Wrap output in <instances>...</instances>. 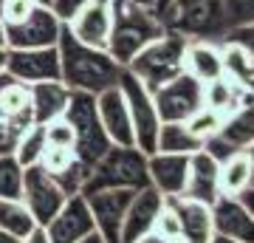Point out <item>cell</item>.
I'll use <instances>...</instances> for the list:
<instances>
[{"mask_svg": "<svg viewBox=\"0 0 254 243\" xmlns=\"http://www.w3.org/2000/svg\"><path fill=\"white\" fill-rule=\"evenodd\" d=\"M57 51H60V82L68 90L102 93L105 88H113L125 71L105 48L79 43L65 26L57 40Z\"/></svg>", "mask_w": 254, "mask_h": 243, "instance_id": "1", "label": "cell"}, {"mask_svg": "<svg viewBox=\"0 0 254 243\" xmlns=\"http://www.w3.org/2000/svg\"><path fill=\"white\" fill-rule=\"evenodd\" d=\"M164 31V20L155 9L138 6L133 0H110V37L105 51L127 68V63Z\"/></svg>", "mask_w": 254, "mask_h": 243, "instance_id": "2", "label": "cell"}, {"mask_svg": "<svg viewBox=\"0 0 254 243\" xmlns=\"http://www.w3.org/2000/svg\"><path fill=\"white\" fill-rule=\"evenodd\" d=\"M150 184L147 178V153L138 147H119L110 144V150L88 170L85 187L79 195L99 192V189H141Z\"/></svg>", "mask_w": 254, "mask_h": 243, "instance_id": "3", "label": "cell"}, {"mask_svg": "<svg viewBox=\"0 0 254 243\" xmlns=\"http://www.w3.org/2000/svg\"><path fill=\"white\" fill-rule=\"evenodd\" d=\"M161 20L167 31L187 40H212L229 31L226 0H173Z\"/></svg>", "mask_w": 254, "mask_h": 243, "instance_id": "4", "label": "cell"}, {"mask_svg": "<svg viewBox=\"0 0 254 243\" xmlns=\"http://www.w3.org/2000/svg\"><path fill=\"white\" fill-rule=\"evenodd\" d=\"M184 51H187V37L175 34V31H164L158 40L144 45L127 63V71L133 74L147 90H155L161 88L164 82L184 74Z\"/></svg>", "mask_w": 254, "mask_h": 243, "instance_id": "5", "label": "cell"}, {"mask_svg": "<svg viewBox=\"0 0 254 243\" xmlns=\"http://www.w3.org/2000/svg\"><path fill=\"white\" fill-rule=\"evenodd\" d=\"M68 125L73 127V153L88 170L110 150V139L96 113V93L85 90H71L68 108L63 113Z\"/></svg>", "mask_w": 254, "mask_h": 243, "instance_id": "6", "label": "cell"}, {"mask_svg": "<svg viewBox=\"0 0 254 243\" xmlns=\"http://www.w3.org/2000/svg\"><path fill=\"white\" fill-rule=\"evenodd\" d=\"M119 90H122V96H125V102H127V110H130L136 147L147 156L155 153V139H158L161 119H158V110H155L153 90H147L127 68L122 71V77H119Z\"/></svg>", "mask_w": 254, "mask_h": 243, "instance_id": "7", "label": "cell"}, {"mask_svg": "<svg viewBox=\"0 0 254 243\" xmlns=\"http://www.w3.org/2000/svg\"><path fill=\"white\" fill-rule=\"evenodd\" d=\"M153 102L161 122H187L203 105V82L184 71L175 80L153 90Z\"/></svg>", "mask_w": 254, "mask_h": 243, "instance_id": "8", "label": "cell"}, {"mask_svg": "<svg viewBox=\"0 0 254 243\" xmlns=\"http://www.w3.org/2000/svg\"><path fill=\"white\" fill-rule=\"evenodd\" d=\"M65 198H68V195L60 189V184H57L40 164L23 170V195H20V201L28 207L31 218L37 221V226H46L48 221L60 212Z\"/></svg>", "mask_w": 254, "mask_h": 243, "instance_id": "9", "label": "cell"}, {"mask_svg": "<svg viewBox=\"0 0 254 243\" xmlns=\"http://www.w3.org/2000/svg\"><path fill=\"white\" fill-rule=\"evenodd\" d=\"M60 34H63V23L51 14L48 6L37 3L26 20L6 26V45L9 48H48V45H57Z\"/></svg>", "mask_w": 254, "mask_h": 243, "instance_id": "10", "label": "cell"}, {"mask_svg": "<svg viewBox=\"0 0 254 243\" xmlns=\"http://www.w3.org/2000/svg\"><path fill=\"white\" fill-rule=\"evenodd\" d=\"M6 74H11L14 80L26 82V85L60 80V51H57V45H48V48H9Z\"/></svg>", "mask_w": 254, "mask_h": 243, "instance_id": "11", "label": "cell"}, {"mask_svg": "<svg viewBox=\"0 0 254 243\" xmlns=\"http://www.w3.org/2000/svg\"><path fill=\"white\" fill-rule=\"evenodd\" d=\"M136 189H99V192H88V209L93 215V226L96 232L105 238L108 243H122V221H125L127 204L133 198Z\"/></svg>", "mask_w": 254, "mask_h": 243, "instance_id": "12", "label": "cell"}, {"mask_svg": "<svg viewBox=\"0 0 254 243\" xmlns=\"http://www.w3.org/2000/svg\"><path fill=\"white\" fill-rule=\"evenodd\" d=\"M91 232H96V226L85 195H68L60 212L46 224V235L51 243H79Z\"/></svg>", "mask_w": 254, "mask_h": 243, "instance_id": "13", "label": "cell"}, {"mask_svg": "<svg viewBox=\"0 0 254 243\" xmlns=\"http://www.w3.org/2000/svg\"><path fill=\"white\" fill-rule=\"evenodd\" d=\"M164 195L158 192L155 187H141L133 192V198L127 204V212H125V221H122V235H119V241L122 243H138L141 238L153 232V224L158 212L164 207Z\"/></svg>", "mask_w": 254, "mask_h": 243, "instance_id": "14", "label": "cell"}, {"mask_svg": "<svg viewBox=\"0 0 254 243\" xmlns=\"http://www.w3.org/2000/svg\"><path fill=\"white\" fill-rule=\"evenodd\" d=\"M96 113H99V122L105 127V133H108L110 144L136 147L130 110H127V102L122 96V90H119V82L113 88H105L102 93H96Z\"/></svg>", "mask_w": 254, "mask_h": 243, "instance_id": "15", "label": "cell"}, {"mask_svg": "<svg viewBox=\"0 0 254 243\" xmlns=\"http://www.w3.org/2000/svg\"><path fill=\"white\" fill-rule=\"evenodd\" d=\"M190 175V156L181 153H150L147 156V178L150 187H155L164 198H178L184 195Z\"/></svg>", "mask_w": 254, "mask_h": 243, "instance_id": "16", "label": "cell"}, {"mask_svg": "<svg viewBox=\"0 0 254 243\" xmlns=\"http://www.w3.org/2000/svg\"><path fill=\"white\" fill-rule=\"evenodd\" d=\"M40 167L60 184L65 195H79L88 178V167L76 159L73 147H51L46 144V150L40 156Z\"/></svg>", "mask_w": 254, "mask_h": 243, "instance_id": "17", "label": "cell"}, {"mask_svg": "<svg viewBox=\"0 0 254 243\" xmlns=\"http://www.w3.org/2000/svg\"><path fill=\"white\" fill-rule=\"evenodd\" d=\"M0 119L17 127L20 133L34 125L31 113V88L26 82L14 80L11 74L0 71Z\"/></svg>", "mask_w": 254, "mask_h": 243, "instance_id": "18", "label": "cell"}, {"mask_svg": "<svg viewBox=\"0 0 254 243\" xmlns=\"http://www.w3.org/2000/svg\"><path fill=\"white\" fill-rule=\"evenodd\" d=\"M71 31L79 43L93 45V48H108L110 37V0H91L76 17L68 23Z\"/></svg>", "mask_w": 254, "mask_h": 243, "instance_id": "19", "label": "cell"}, {"mask_svg": "<svg viewBox=\"0 0 254 243\" xmlns=\"http://www.w3.org/2000/svg\"><path fill=\"white\" fill-rule=\"evenodd\" d=\"M212 221H215V232L223 235V238L254 243V218L240 198H223L220 195L212 204Z\"/></svg>", "mask_w": 254, "mask_h": 243, "instance_id": "20", "label": "cell"}, {"mask_svg": "<svg viewBox=\"0 0 254 243\" xmlns=\"http://www.w3.org/2000/svg\"><path fill=\"white\" fill-rule=\"evenodd\" d=\"M178 198L200 201V204H209V207L220 198V192H218V162H215L206 150H198V153L190 156L187 187H184V195H178Z\"/></svg>", "mask_w": 254, "mask_h": 243, "instance_id": "21", "label": "cell"}, {"mask_svg": "<svg viewBox=\"0 0 254 243\" xmlns=\"http://www.w3.org/2000/svg\"><path fill=\"white\" fill-rule=\"evenodd\" d=\"M178 212L184 229V243H209L215 238V221H212V207L190 198H167Z\"/></svg>", "mask_w": 254, "mask_h": 243, "instance_id": "22", "label": "cell"}, {"mask_svg": "<svg viewBox=\"0 0 254 243\" xmlns=\"http://www.w3.org/2000/svg\"><path fill=\"white\" fill-rule=\"evenodd\" d=\"M184 71L195 77L198 82H212L223 77V54L220 45L212 40H187L184 51Z\"/></svg>", "mask_w": 254, "mask_h": 243, "instance_id": "23", "label": "cell"}, {"mask_svg": "<svg viewBox=\"0 0 254 243\" xmlns=\"http://www.w3.org/2000/svg\"><path fill=\"white\" fill-rule=\"evenodd\" d=\"M28 88H31V113H34V125H46V122L60 119L65 113L71 90L65 88L60 80L37 82V85H28Z\"/></svg>", "mask_w": 254, "mask_h": 243, "instance_id": "24", "label": "cell"}, {"mask_svg": "<svg viewBox=\"0 0 254 243\" xmlns=\"http://www.w3.org/2000/svg\"><path fill=\"white\" fill-rule=\"evenodd\" d=\"M252 187V156L237 150L218 164V192L223 198H240Z\"/></svg>", "mask_w": 254, "mask_h": 243, "instance_id": "25", "label": "cell"}, {"mask_svg": "<svg viewBox=\"0 0 254 243\" xmlns=\"http://www.w3.org/2000/svg\"><path fill=\"white\" fill-rule=\"evenodd\" d=\"M215 136L226 144L232 153L249 150L254 144V102H246V105H240L235 113H229Z\"/></svg>", "mask_w": 254, "mask_h": 243, "instance_id": "26", "label": "cell"}, {"mask_svg": "<svg viewBox=\"0 0 254 243\" xmlns=\"http://www.w3.org/2000/svg\"><path fill=\"white\" fill-rule=\"evenodd\" d=\"M220 54H223V74L237 88H243L249 96H254V54L232 40H223Z\"/></svg>", "mask_w": 254, "mask_h": 243, "instance_id": "27", "label": "cell"}, {"mask_svg": "<svg viewBox=\"0 0 254 243\" xmlns=\"http://www.w3.org/2000/svg\"><path fill=\"white\" fill-rule=\"evenodd\" d=\"M246 102H254V96H249L243 88H237L226 74L218 77V80H212V82H203V105L212 110H218V113H223V116L235 113Z\"/></svg>", "mask_w": 254, "mask_h": 243, "instance_id": "28", "label": "cell"}, {"mask_svg": "<svg viewBox=\"0 0 254 243\" xmlns=\"http://www.w3.org/2000/svg\"><path fill=\"white\" fill-rule=\"evenodd\" d=\"M155 150L158 153L192 156V153H198V150H203V142L187 127V122H161L158 139H155Z\"/></svg>", "mask_w": 254, "mask_h": 243, "instance_id": "29", "label": "cell"}, {"mask_svg": "<svg viewBox=\"0 0 254 243\" xmlns=\"http://www.w3.org/2000/svg\"><path fill=\"white\" fill-rule=\"evenodd\" d=\"M34 226H37V221L31 218L28 207L20 198H0V229L6 235L23 241Z\"/></svg>", "mask_w": 254, "mask_h": 243, "instance_id": "30", "label": "cell"}, {"mask_svg": "<svg viewBox=\"0 0 254 243\" xmlns=\"http://www.w3.org/2000/svg\"><path fill=\"white\" fill-rule=\"evenodd\" d=\"M46 150V130L43 125H31L28 130H23L17 139V147H14V159L20 162V167L26 170V167H34L40 164V156Z\"/></svg>", "mask_w": 254, "mask_h": 243, "instance_id": "31", "label": "cell"}, {"mask_svg": "<svg viewBox=\"0 0 254 243\" xmlns=\"http://www.w3.org/2000/svg\"><path fill=\"white\" fill-rule=\"evenodd\" d=\"M23 195V167L14 156H0V198Z\"/></svg>", "mask_w": 254, "mask_h": 243, "instance_id": "32", "label": "cell"}, {"mask_svg": "<svg viewBox=\"0 0 254 243\" xmlns=\"http://www.w3.org/2000/svg\"><path fill=\"white\" fill-rule=\"evenodd\" d=\"M150 235H155V238H161V241H167V243H184L181 221H178V212L173 209L170 201H164V207H161V212H158V218H155L153 232Z\"/></svg>", "mask_w": 254, "mask_h": 243, "instance_id": "33", "label": "cell"}, {"mask_svg": "<svg viewBox=\"0 0 254 243\" xmlns=\"http://www.w3.org/2000/svg\"><path fill=\"white\" fill-rule=\"evenodd\" d=\"M223 113H218V110L206 108V105H200L195 113H192L190 119H187V127H190L192 133L198 136L200 142H206V139H212V136L220 130V125H223Z\"/></svg>", "mask_w": 254, "mask_h": 243, "instance_id": "34", "label": "cell"}, {"mask_svg": "<svg viewBox=\"0 0 254 243\" xmlns=\"http://www.w3.org/2000/svg\"><path fill=\"white\" fill-rule=\"evenodd\" d=\"M43 130H46V144H51V147H73V127L68 125L65 116L46 122Z\"/></svg>", "mask_w": 254, "mask_h": 243, "instance_id": "35", "label": "cell"}, {"mask_svg": "<svg viewBox=\"0 0 254 243\" xmlns=\"http://www.w3.org/2000/svg\"><path fill=\"white\" fill-rule=\"evenodd\" d=\"M34 6V0H0V20L6 26H14L20 20H26Z\"/></svg>", "mask_w": 254, "mask_h": 243, "instance_id": "36", "label": "cell"}, {"mask_svg": "<svg viewBox=\"0 0 254 243\" xmlns=\"http://www.w3.org/2000/svg\"><path fill=\"white\" fill-rule=\"evenodd\" d=\"M226 17L229 28L254 23V0H226Z\"/></svg>", "mask_w": 254, "mask_h": 243, "instance_id": "37", "label": "cell"}, {"mask_svg": "<svg viewBox=\"0 0 254 243\" xmlns=\"http://www.w3.org/2000/svg\"><path fill=\"white\" fill-rule=\"evenodd\" d=\"M88 3H91V0H51L48 9H51V14H54L63 26H68V23H71V20L76 17Z\"/></svg>", "mask_w": 254, "mask_h": 243, "instance_id": "38", "label": "cell"}, {"mask_svg": "<svg viewBox=\"0 0 254 243\" xmlns=\"http://www.w3.org/2000/svg\"><path fill=\"white\" fill-rule=\"evenodd\" d=\"M226 40H232V43L243 45L246 51H252L254 54V23H246V26H235L226 31Z\"/></svg>", "mask_w": 254, "mask_h": 243, "instance_id": "39", "label": "cell"}, {"mask_svg": "<svg viewBox=\"0 0 254 243\" xmlns=\"http://www.w3.org/2000/svg\"><path fill=\"white\" fill-rule=\"evenodd\" d=\"M17 139H20V130H17V127H11L9 122H3V119H0V156L14 153Z\"/></svg>", "mask_w": 254, "mask_h": 243, "instance_id": "40", "label": "cell"}, {"mask_svg": "<svg viewBox=\"0 0 254 243\" xmlns=\"http://www.w3.org/2000/svg\"><path fill=\"white\" fill-rule=\"evenodd\" d=\"M20 243H51V241H48V235H46V226H34Z\"/></svg>", "mask_w": 254, "mask_h": 243, "instance_id": "41", "label": "cell"}, {"mask_svg": "<svg viewBox=\"0 0 254 243\" xmlns=\"http://www.w3.org/2000/svg\"><path fill=\"white\" fill-rule=\"evenodd\" d=\"M240 201L246 204V209H249V212H252V218H254V187L246 189L243 195H240Z\"/></svg>", "mask_w": 254, "mask_h": 243, "instance_id": "42", "label": "cell"}, {"mask_svg": "<svg viewBox=\"0 0 254 243\" xmlns=\"http://www.w3.org/2000/svg\"><path fill=\"white\" fill-rule=\"evenodd\" d=\"M79 243H108V241H105V238H102L99 232H91V235H88V238H82Z\"/></svg>", "mask_w": 254, "mask_h": 243, "instance_id": "43", "label": "cell"}, {"mask_svg": "<svg viewBox=\"0 0 254 243\" xmlns=\"http://www.w3.org/2000/svg\"><path fill=\"white\" fill-rule=\"evenodd\" d=\"M6 57H9V48L0 45V71H6Z\"/></svg>", "mask_w": 254, "mask_h": 243, "instance_id": "44", "label": "cell"}, {"mask_svg": "<svg viewBox=\"0 0 254 243\" xmlns=\"http://www.w3.org/2000/svg\"><path fill=\"white\" fill-rule=\"evenodd\" d=\"M209 243H240V241H232V238H223V235H218V232H215V238H212Z\"/></svg>", "mask_w": 254, "mask_h": 243, "instance_id": "45", "label": "cell"}, {"mask_svg": "<svg viewBox=\"0 0 254 243\" xmlns=\"http://www.w3.org/2000/svg\"><path fill=\"white\" fill-rule=\"evenodd\" d=\"M170 3H173V0H155V11H158V14H164V9H167Z\"/></svg>", "mask_w": 254, "mask_h": 243, "instance_id": "46", "label": "cell"}, {"mask_svg": "<svg viewBox=\"0 0 254 243\" xmlns=\"http://www.w3.org/2000/svg\"><path fill=\"white\" fill-rule=\"evenodd\" d=\"M0 243H20L17 238H11V235H6L3 229H0Z\"/></svg>", "mask_w": 254, "mask_h": 243, "instance_id": "47", "label": "cell"}, {"mask_svg": "<svg viewBox=\"0 0 254 243\" xmlns=\"http://www.w3.org/2000/svg\"><path fill=\"white\" fill-rule=\"evenodd\" d=\"M138 243H167V241H161V238H155V235H147V238H141Z\"/></svg>", "mask_w": 254, "mask_h": 243, "instance_id": "48", "label": "cell"}, {"mask_svg": "<svg viewBox=\"0 0 254 243\" xmlns=\"http://www.w3.org/2000/svg\"><path fill=\"white\" fill-rule=\"evenodd\" d=\"M0 45H6V23H3V20H0ZM6 48H9V45H6Z\"/></svg>", "mask_w": 254, "mask_h": 243, "instance_id": "49", "label": "cell"}, {"mask_svg": "<svg viewBox=\"0 0 254 243\" xmlns=\"http://www.w3.org/2000/svg\"><path fill=\"white\" fill-rule=\"evenodd\" d=\"M133 3H138V6H150V9H155V0H133Z\"/></svg>", "mask_w": 254, "mask_h": 243, "instance_id": "50", "label": "cell"}, {"mask_svg": "<svg viewBox=\"0 0 254 243\" xmlns=\"http://www.w3.org/2000/svg\"><path fill=\"white\" fill-rule=\"evenodd\" d=\"M249 156H252V187H254V144L249 147Z\"/></svg>", "mask_w": 254, "mask_h": 243, "instance_id": "51", "label": "cell"}, {"mask_svg": "<svg viewBox=\"0 0 254 243\" xmlns=\"http://www.w3.org/2000/svg\"><path fill=\"white\" fill-rule=\"evenodd\" d=\"M37 3H40V6H48V3H51V0H37Z\"/></svg>", "mask_w": 254, "mask_h": 243, "instance_id": "52", "label": "cell"}, {"mask_svg": "<svg viewBox=\"0 0 254 243\" xmlns=\"http://www.w3.org/2000/svg\"><path fill=\"white\" fill-rule=\"evenodd\" d=\"M34 3H37V0H34Z\"/></svg>", "mask_w": 254, "mask_h": 243, "instance_id": "53", "label": "cell"}]
</instances>
